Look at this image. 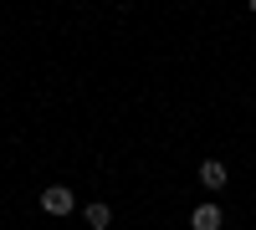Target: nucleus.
<instances>
[{"label": "nucleus", "mask_w": 256, "mask_h": 230, "mask_svg": "<svg viewBox=\"0 0 256 230\" xmlns=\"http://www.w3.org/2000/svg\"><path fill=\"white\" fill-rule=\"evenodd\" d=\"M88 225H92V230H108V225H113V205H102V200L88 205Z\"/></svg>", "instance_id": "20e7f679"}, {"label": "nucleus", "mask_w": 256, "mask_h": 230, "mask_svg": "<svg viewBox=\"0 0 256 230\" xmlns=\"http://www.w3.org/2000/svg\"><path fill=\"white\" fill-rule=\"evenodd\" d=\"M72 190H67V184H52V190H41V210H46V215H72Z\"/></svg>", "instance_id": "f257e3e1"}, {"label": "nucleus", "mask_w": 256, "mask_h": 230, "mask_svg": "<svg viewBox=\"0 0 256 230\" xmlns=\"http://www.w3.org/2000/svg\"><path fill=\"white\" fill-rule=\"evenodd\" d=\"M190 225L195 230H220V205H200V210L190 215Z\"/></svg>", "instance_id": "7ed1b4c3"}, {"label": "nucleus", "mask_w": 256, "mask_h": 230, "mask_svg": "<svg viewBox=\"0 0 256 230\" xmlns=\"http://www.w3.org/2000/svg\"><path fill=\"white\" fill-rule=\"evenodd\" d=\"M200 184H205V190H226V164L220 159H205L200 164Z\"/></svg>", "instance_id": "f03ea898"}, {"label": "nucleus", "mask_w": 256, "mask_h": 230, "mask_svg": "<svg viewBox=\"0 0 256 230\" xmlns=\"http://www.w3.org/2000/svg\"><path fill=\"white\" fill-rule=\"evenodd\" d=\"M251 15H256V0H251Z\"/></svg>", "instance_id": "39448f33"}]
</instances>
